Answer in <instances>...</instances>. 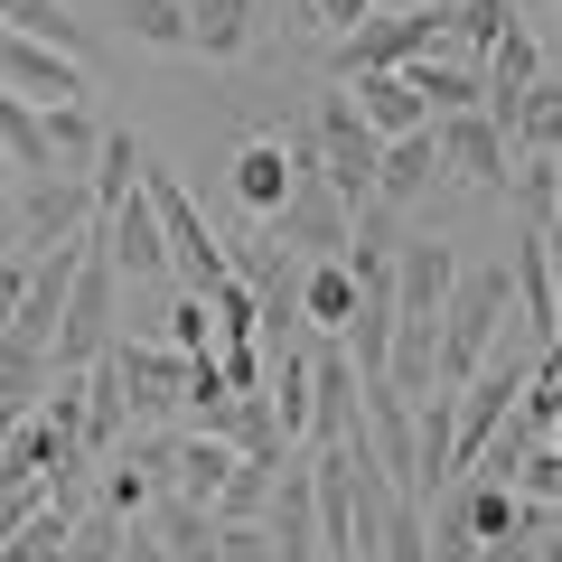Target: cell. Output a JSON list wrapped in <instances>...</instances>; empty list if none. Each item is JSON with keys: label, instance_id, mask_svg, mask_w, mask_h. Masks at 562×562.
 <instances>
[{"label": "cell", "instance_id": "cell-1", "mask_svg": "<svg viewBox=\"0 0 562 562\" xmlns=\"http://www.w3.org/2000/svg\"><path fill=\"white\" fill-rule=\"evenodd\" d=\"M113 338H122V272L103 262V244L85 235L76 281H66V301H57V328H47V366H57V375H76V366H94Z\"/></svg>", "mask_w": 562, "mask_h": 562}, {"label": "cell", "instance_id": "cell-2", "mask_svg": "<svg viewBox=\"0 0 562 562\" xmlns=\"http://www.w3.org/2000/svg\"><path fill=\"white\" fill-rule=\"evenodd\" d=\"M506 319H516L506 262H479V272H450V301H441V366H431V375H441V384H460L469 366H479L487 347L506 338Z\"/></svg>", "mask_w": 562, "mask_h": 562}, {"label": "cell", "instance_id": "cell-3", "mask_svg": "<svg viewBox=\"0 0 562 562\" xmlns=\"http://www.w3.org/2000/svg\"><path fill=\"white\" fill-rule=\"evenodd\" d=\"M140 198H150V216H160V254H169V272H179V291H216L225 281V235L198 216V198H188V179L179 169H140Z\"/></svg>", "mask_w": 562, "mask_h": 562}, {"label": "cell", "instance_id": "cell-4", "mask_svg": "<svg viewBox=\"0 0 562 562\" xmlns=\"http://www.w3.org/2000/svg\"><path fill=\"white\" fill-rule=\"evenodd\" d=\"M431 47H450V0H413V10H394V20H357L338 29V47H328V76H375V66H413L431 57Z\"/></svg>", "mask_w": 562, "mask_h": 562}, {"label": "cell", "instance_id": "cell-5", "mask_svg": "<svg viewBox=\"0 0 562 562\" xmlns=\"http://www.w3.org/2000/svg\"><path fill=\"white\" fill-rule=\"evenodd\" d=\"M375 150H384V140L366 132L357 103H347V94H319V113H310V160H319V179L338 188L347 206L375 198Z\"/></svg>", "mask_w": 562, "mask_h": 562}, {"label": "cell", "instance_id": "cell-6", "mask_svg": "<svg viewBox=\"0 0 562 562\" xmlns=\"http://www.w3.org/2000/svg\"><path fill=\"white\" fill-rule=\"evenodd\" d=\"M103 366H113L122 413H132V422H169V413H179V394H188V357H179L169 338H132V328H122V338L103 347Z\"/></svg>", "mask_w": 562, "mask_h": 562}, {"label": "cell", "instance_id": "cell-7", "mask_svg": "<svg viewBox=\"0 0 562 562\" xmlns=\"http://www.w3.org/2000/svg\"><path fill=\"white\" fill-rule=\"evenodd\" d=\"M431 150H441V179L479 188V198H506V169H516V150H506V132L479 113V103L431 122Z\"/></svg>", "mask_w": 562, "mask_h": 562}, {"label": "cell", "instance_id": "cell-8", "mask_svg": "<svg viewBox=\"0 0 562 562\" xmlns=\"http://www.w3.org/2000/svg\"><path fill=\"white\" fill-rule=\"evenodd\" d=\"M94 225V198H85L76 169H38V179H20V206H10V244L20 254H38V244H66Z\"/></svg>", "mask_w": 562, "mask_h": 562}, {"label": "cell", "instance_id": "cell-9", "mask_svg": "<svg viewBox=\"0 0 562 562\" xmlns=\"http://www.w3.org/2000/svg\"><path fill=\"white\" fill-rule=\"evenodd\" d=\"M0 85H10L20 103H76V94H94V66L66 57V47H47V38L0 29Z\"/></svg>", "mask_w": 562, "mask_h": 562}, {"label": "cell", "instance_id": "cell-10", "mask_svg": "<svg viewBox=\"0 0 562 562\" xmlns=\"http://www.w3.org/2000/svg\"><path fill=\"white\" fill-rule=\"evenodd\" d=\"M506 291H516V328L535 347H553V328H562V281H553V235H535L525 225L516 244H506Z\"/></svg>", "mask_w": 562, "mask_h": 562}, {"label": "cell", "instance_id": "cell-11", "mask_svg": "<svg viewBox=\"0 0 562 562\" xmlns=\"http://www.w3.org/2000/svg\"><path fill=\"white\" fill-rule=\"evenodd\" d=\"M94 244H103V262H113V272H132V281H160V272H169V254H160V216H150V198H140V179L94 216Z\"/></svg>", "mask_w": 562, "mask_h": 562}, {"label": "cell", "instance_id": "cell-12", "mask_svg": "<svg viewBox=\"0 0 562 562\" xmlns=\"http://www.w3.org/2000/svg\"><path fill=\"white\" fill-rule=\"evenodd\" d=\"M450 272H460V254L441 235H403L394 244V319H441Z\"/></svg>", "mask_w": 562, "mask_h": 562}, {"label": "cell", "instance_id": "cell-13", "mask_svg": "<svg viewBox=\"0 0 562 562\" xmlns=\"http://www.w3.org/2000/svg\"><path fill=\"white\" fill-rule=\"evenodd\" d=\"M357 431V366H347L338 338L310 347V422H301V441H347Z\"/></svg>", "mask_w": 562, "mask_h": 562}, {"label": "cell", "instance_id": "cell-14", "mask_svg": "<svg viewBox=\"0 0 562 562\" xmlns=\"http://www.w3.org/2000/svg\"><path fill=\"white\" fill-rule=\"evenodd\" d=\"M47 384H57L47 347H38V338H20V328H0V441H10V431H20V422L47 403Z\"/></svg>", "mask_w": 562, "mask_h": 562}, {"label": "cell", "instance_id": "cell-15", "mask_svg": "<svg viewBox=\"0 0 562 562\" xmlns=\"http://www.w3.org/2000/svg\"><path fill=\"white\" fill-rule=\"evenodd\" d=\"M543 66H553V57H543V29L506 10V29L487 38V57H479V76H487V103H479V113H506V94H516V85H535Z\"/></svg>", "mask_w": 562, "mask_h": 562}, {"label": "cell", "instance_id": "cell-16", "mask_svg": "<svg viewBox=\"0 0 562 562\" xmlns=\"http://www.w3.org/2000/svg\"><path fill=\"white\" fill-rule=\"evenodd\" d=\"M431 188H441L431 122H422V132H394V140L375 150V198H384V206H413V198H431Z\"/></svg>", "mask_w": 562, "mask_h": 562}, {"label": "cell", "instance_id": "cell-17", "mask_svg": "<svg viewBox=\"0 0 562 562\" xmlns=\"http://www.w3.org/2000/svg\"><path fill=\"white\" fill-rule=\"evenodd\" d=\"M198 431H216L235 460H281V422H272V403H262V384L254 394H225V403H206L198 413Z\"/></svg>", "mask_w": 562, "mask_h": 562}, {"label": "cell", "instance_id": "cell-18", "mask_svg": "<svg viewBox=\"0 0 562 562\" xmlns=\"http://www.w3.org/2000/svg\"><path fill=\"white\" fill-rule=\"evenodd\" d=\"M403 85L422 94V113H431V122H441V113H469V103H487V76H479V57H450V47L413 57V66H403Z\"/></svg>", "mask_w": 562, "mask_h": 562}, {"label": "cell", "instance_id": "cell-19", "mask_svg": "<svg viewBox=\"0 0 562 562\" xmlns=\"http://www.w3.org/2000/svg\"><path fill=\"white\" fill-rule=\"evenodd\" d=\"M179 10H188V57H216V66H235L262 29L254 0H179Z\"/></svg>", "mask_w": 562, "mask_h": 562}, {"label": "cell", "instance_id": "cell-20", "mask_svg": "<svg viewBox=\"0 0 562 562\" xmlns=\"http://www.w3.org/2000/svg\"><path fill=\"white\" fill-rule=\"evenodd\" d=\"M347 103L366 113V132H375V140H394V132H422V122H431V113H422V94L403 85V66H375V76H347Z\"/></svg>", "mask_w": 562, "mask_h": 562}, {"label": "cell", "instance_id": "cell-21", "mask_svg": "<svg viewBox=\"0 0 562 562\" xmlns=\"http://www.w3.org/2000/svg\"><path fill=\"white\" fill-rule=\"evenodd\" d=\"M347 319H357V272H347L338 254L301 262V328H310V338H338Z\"/></svg>", "mask_w": 562, "mask_h": 562}, {"label": "cell", "instance_id": "cell-22", "mask_svg": "<svg viewBox=\"0 0 562 562\" xmlns=\"http://www.w3.org/2000/svg\"><path fill=\"white\" fill-rule=\"evenodd\" d=\"M281 188H291V140L254 132V140L235 150V198H244V216H272Z\"/></svg>", "mask_w": 562, "mask_h": 562}, {"label": "cell", "instance_id": "cell-23", "mask_svg": "<svg viewBox=\"0 0 562 562\" xmlns=\"http://www.w3.org/2000/svg\"><path fill=\"white\" fill-rule=\"evenodd\" d=\"M506 198H516V216L535 225V235H553V216H562V160H553V150H516Z\"/></svg>", "mask_w": 562, "mask_h": 562}, {"label": "cell", "instance_id": "cell-24", "mask_svg": "<svg viewBox=\"0 0 562 562\" xmlns=\"http://www.w3.org/2000/svg\"><path fill=\"white\" fill-rule=\"evenodd\" d=\"M0 29H20V38H47V47H66V57L94 66V29H85L66 0H0Z\"/></svg>", "mask_w": 562, "mask_h": 562}, {"label": "cell", "instance_id": "cell-25", "mask_svg": "<svg viewBox=\"0 0 562 562\" xmlns=\"http://www.w3.org/2000/svg\"><path fill=\"white\" fill-rule=\"evenodd\" d=\"M38 122H47V160L85 179V160H94V140H103V113H94V94H76V103H38Z\"/></svg>", "mask_w": 562, "mask_h": 562}, {"label": "cell", "instance_id": "cell-26", "mask_svg": "<svg viewBox=\"0 0 562 562\" xmlns=\"http://www.w3.org/2000/svg\"><path fill=\"white\" fill-rule=\"evenodd\" d=\"M113 10V29L132 47H160V57H188V10L179 0H103Z\"/></svg>", "mask_w": 562, "mask_h": 562}, {"label": "cell", "instance_id": "cell-27", "mask_svg": "<svg viewBox=\"0 0 562 562\" xmlns=\"http://www.w3.org/2000/svg\"><path fill=\"white\" fill-rule=\"evenodd\" d=\"M0 160H10V179H38V169H57V160H47V122H38V103H20L10 85H0Z\"/></svg>", "mask_w": 562, "mask_h": 562}, {"label": "cell", "instance_id": "cell-28", "mask_svg": "<svg viewBox=\"0 0 562 562\" xmlns=\"http://www.w3.org/2000/svg\"><path fill=\"white\" fill-rule=\"evenodd\" d=\"M225 272H235L244 291H291V281H301V262H291V254H281V244L254 225V235H235V244H225Z\"/></svg>", "mask_w": 562, "mask_h": 562}, {"label": "cell", "instance_id": "cell-29", "mask_svg": "<svg viewBox=\"0 0 562 562\" xmlns=\"http://www.w3.org/2000/svg\"><path fill=\"white\" fill-rule=\"evenodd\" d=\"M272 469H281V460H235L206 516H216V525H244V516H262V497H272Z\"/></svg>", "mask_w": 562, "mask_h": 562}, {"label": "cell", "instance_id": "cell-30", "mask_svg": "<svg viewBox=\"0 0 562 562\" xmlns=\"http://www.w3.org/2000/svg\"><path fill=\"white\" fill-rule=\"evenodd\" d=\"M366 562H431V535H422V497H394L384 506V535Z\"/></svg>", "mask_w": 562, "mask_h": 562}, {"label": "cell", "instance_id": "cell-31", "mask_svg": "<svg viewBox=\"0 0 562 562\" xmlns=\"http://www.w3.org/2000/svg\"><path fill=\"white\" fill-rule=\"evenodd\" d=\"M497 29H506V0H450V57H487Z\"/></svg>", "mask_w": 562, "mask_h": 562}, {"label": "cell", "instance_id": "cell-32", "mask_svg": "<svg viewBox=\"0 0 562 562\" xmlns=\"http://www.w3.org/2000/svg\"><path fill=\"white\" fill-rule=\"evenodd\" d=\"M113 553H122V516H103V506L85 516V506H76V525H66V553H57V562H113Z\"/></svg>", "mask_w": 562, "mask_h": 562}, {"label": "cell", "instance_id": "cell-33", "mask_svg": "<svg viewBox=\"0 0 562 562\" xmlns=\"http://www.w3.org/2000/svg\"><path fill=\"white\" fill-rule=\"evenodd\" d=\"M160 338L179 347V357H206V347H216V319H206V301H198V291H179V310L160 319Z\"/></svg>", "mask_w": 562, "mask_h": 562}, {"label": "cell", "instance_id": "cell-34", "mask_svg": "<svg viewBox=\"0 0 562 562\" xmlns=\"http://www.w3.org/2000/svg\"><path fill=\"white\" fill-rule=\"evenodd\" d=\"M506 487H516V497H562V450L535 441V450L516 460V479H506Z\"/></svg>", "mask_w": 562, "mask_h": 562}, {"label": "cell", "instance_id": "cell-35", "mask_svg": "<svg viewBox=\"0 0 562 562\" xmlns=\"http://www.w3.org/2000/svg\"><path fill=\"white\" fill-rule=\"evenodd\" d=\"M216 562H272V535H262V516L216 525Z\"/></svg>", "mask_w": 562, "mask_h": 562}, {"label": "cell", "instance_id": "cell-36", "mask_svg": "<svg viewBox=\"0 0 562 562\" xmlns=\"http://www.w3.org/2000/svg\"><path fill=\"white\" fill-rule=\"evenodd\" d=\"M310 10V29H357V20H375V0H301Z\"/></svg>", "mask_w": 562, "mask_h": 562}, {"label": "cell", "instance_id": "cell-37", "mask_svg": "<svg viewBox=\"0 0 562 562\" xmlns=\"http://www.w3.org/2000/svg\"><path fill=\"white\" fill-rule=\"evenodd\" d=\"M113 562H179V553H169L150 525H122V553H113Z\"/></svg>", "mask_w": 562, "mask_h": 562}, {"label": "cell", "instance_id": "cell-38", "mask_svg": "<svg viewBox=\"0 0 562 562\" xmlns=\"http://www.w3.org/2000/svg\"><path fill=\"white\" fill-rule=\"evenodd\" d=\"M506 10H516V20H535V29L553 20V0H506Z\"/></svg>", "mask_w": 562, "mask_h": 562}]
</instances>
